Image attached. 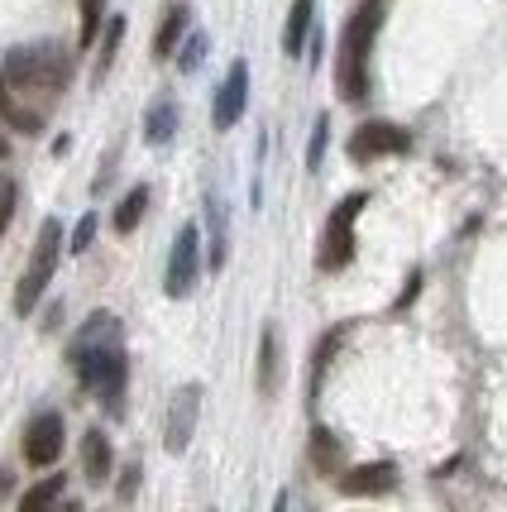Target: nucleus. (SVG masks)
<instances>
[{
    "instance_id": "obj_11",
    "label": "nucleus",
    "mask_w": 507,
    "mask_h": 512,
    "mask_svg": "<svg viewBox=\"0 0 507 512\" xmlns=\"http://www.w3.org/2000/svg\"><path fill=\"white\" fill-rule=\"evenodd\" d=\"M197 407H201V388H182L173 402V412H168V450H187L192 441V426H197Z\"/></svg>"
},
{
    "instance_id": "obj_29",
    "label": "nucleus",
    "mask_w": 507,
    "mask_h": 512,
    "mask_svg": "<svg viewBox=\"0 0 507 512\" xmlns=\"http://www.w3.org/2000/svg\"><path fill=\"white\" fill-rule=\"evenodd\" d=\"M134 479H139V465L125 469V479H120V498H130V493H134Z\"/></svg>"
},
{
    "instance_id": "obj_7",
    "label": "nucleus",
    "mask_w": 507,
    "mask_h": 512,
    "mask_svg": "<svg viewBox=\"0 0 507 512\" xmlns=\"http://www.w3.org/2000/svg\"><path fill=\"white\" fill-rule=\"evenodd\" d=\"M197 225H182L173 240V254H168V278H163V288H168V297H187L192 292V283H197Z\"/></svg>"
},
{
    "instance_id": "obj_25",
    "label": "nucleus",
    "mask_w": 507,
    "mask_h": 512,
    "mask_svg": "<svg viewBox=\"0 0 507 512\" xmlns=\"http://www.w3.org/2000/svg\"><path fill=\"white\" fill-rule=\"evenodd\" d=\"M101 10H106V0H82V48L96 44V29H101Z\"/></svg>"
},
{
    "instance_id": "obj_2",
    "label": "nucleus",
    "mask_w": 507,
    "mask_h": 512,
    "mask_svg": "<svg viewBox=\"0 0 507 512\" xmlns=\"http://www.w3.org/2000/svg\"><path fill=\"white\" fill-rule=\"evenodd\" d=\"M67 77H72V58L53 44L15 48L10 63H5V82L15 91H44V96H53V91L67 87Z\"/></svg>"
},
{
    "instance_id": "obj_3",
    "label": "nucleus",
    "mask_w": 507,
    "mask_h": 512,
    "mask_svg": "<svg viewBox=\"0 0 507 512\" xmlns=\"http://www.w3.org/2000/svg\"><path fill=\"white\" fill-rule=\"evenodd\" d=\"M72 369L87 393L106 402V412H120L125 407V379H130V359L120 345H106V350H91V355H72Z\"/></svg>"
},
{
    "instance_id": "obj_14",
    "label": "nucleus",
    "mask_w": 507,
    "mask_h": 512,
    "mask_svg": "<svg viewBox=\"0 0 507 512\" xmlns=\"http://www.w3.org/2000/svg\"><path fill=\"white\" fill-rule=\"evenodd\" d=\"M340 460H345L340 441H335L326 426H316V431H311V465L321 469V474H340Z\"/></svg>"
},
{
    "instance_id": "obj_24",
    "label": "nucleus",
    "mask_w": 507,
    "mask_h": 512,
    "mask_svg": "<svg viewBox=\"0 0 507 512\" xmlns=\"http://www.w3.org/2000/svg\"><path fill=\"white\" fill-rule=\"evenodd\" d=\"M340 340H345V331H331L321 345H316V359H311V388L321 383V374H326V364H331V355L340 350Z\"/></svg>"
},
{
    "instance_id": "obj_22",
    "label": "nucleus",
    "mask_w": 507,
    "mask_h": 512,
    "mask_svg": "<svg viewBox=\"0 0 507 512\" xmlns=\"http://www.w3.org/2000/svg\"><path fill=\"white\" fill-rule=\"evenodd\" d=\"M120 39H125V20H111L106 24V39H101V58H96V77H106L115 63V48H120Z\"/></svg>"
},
{
    "instance_id": "obj_20",
    "label": "nucleus",
    "mask_w": 507,
    "mask_h": 512,
    "mask_svg": "<svg viewBox=\"0 0 507 512\" xmlns=\"http://www.w3.org/2000/svg\"><path fill=\"white\" fill-rule=\"evenodd\" d=\"M187 34V10H173L168 20H163V29H158V39H154V58L163 63V58H173V48L177 39Z\"/></svg>"
},
{
    "instance_id": "obj_21",
    "label": "nucleus",
    "mask_w": 507,
    "mask_h": 512,
    "mask_svg": "<svg viewBox=\"0 0 507 512\" xmlns=\"http://www.w3.org/2000/svg\"><path fill=\"white\" fill-rule=\"evenodd\" d=\"M58 498H63V474H53V479H44V484H34V489L20 498V508L39 512V508H48V503H58Z\"/></svg>"
},
{
    "instance_id": "obj_23",
    "label": "nucleus",
    "mask_w": 507,
    "mask_h": 512,
    "mask_svg": "<svg viewBox=\"0 0 507 512\" xmlns=\"http://www.w3.org/2000/svg\"><path fill=\"white\" fill-rule=\"evenodd\" d=\"M15 206H20V187H15L10 173H0V235H5L10 221H15Z\"/></svg>"
},
{
    "instance_id": "obj_4",
    "label": "nucleus",
    "mask_w": 507,
    "mask_h": 512,
    "mask_svg": "<svg viewBox=\"0 0 507 512\" xmlns=\"http://www.w3.org/2000/svg\"><path fill=\"white\" fill-rule=\"evenodd\" d=\"M58 249H63V221H44V230H39V245H34V259H29L20 288H15V312H20V316L39 307L48 278H53V268H58Z\"/></svg>"
},
{
    "instance_id": "obj_8",
    "label": "nucleus",
    "mask_w": 507,
    "mask_h": 512,
    "mask_svg": "<svg viewBox=\"0 0 507 512\" xmlns=\"http://www.w3.org/2000/svg\"><path fill=\"white\" fill-rule=\"evenodd\" d=\"M63 417L58 412H39L34 422H29V431H24V460L34 469H48L58 455H63Z\"/></svg>"
},
{
    "instance_id": "obj_6",
    "label": "nucleus",
    "mask_w": 507,
    "mask_h": 512,
    "mask_svg": "<svg viewBox=\"0 0 507 512\" xmlns=\"http://www.w3.org/2000/svg\"><path fill=\"white\" fill-rule=\"evenodd\" d=\"M407 130H397L388 120H369L350 134V158L354 163H369V158H388V154H407Z\"/></svg>"
},
{
    "instance_id": "obj_1",
    "label": "nucleus",
    "mask_w": 507,
    "mask_h": 512,
    "mask_svg": "<svg viewBox=\"0 0 507 512\" xmlns=\"http://www.w3.org/2000/svg\"><path fill=\"white\" fill-rule=\"evenodd\" d=\"M378 24H383V0L359 5L350 15V24H345L340 63H335V82H340V96H345V101H364V91H369V48H374Z\"/></svg>"
},
{
    "instance_id": "obj_15",
    "label": "nucleus",
    "mask_w": 507,
    "mask_h": 512,
    "mask_svg": "<svg viewBox=\"0 0 507 512\" xmlns=\"http://www.w3.org/2000/svg\"><path fill=\"white\" fill-rule=\"evenodd\" d=\"M0 115L15 125V130H24V134H39V111H29L24 101H15V87L0 77Z\"/></svg>"
},
{
    "instance_id": "obj_16",
    "label": "nucleus",
    "mask_w": 507,
    "mask_h": 512,
    "mask_svg": "<svg viewBox=\"0 0 507 512\" xmlns=\"http://www.w3.org/2000/svg\"><path fill=\"white\" fill-rule=\"evenodd\" d=\"M311 10H316V0H292V15H287V29H283V48H287V53H302V44H307V29H311Z\"/></svg>"
},
{
    "instance_id": "obj_30",
    "label": "nucleus",
    "mask_w": 507,
    "mask_h": 512,
    "mask_svg": "<svg viewBox=\"0 0 507 512\" xmlns=\"http://www.w3.org/2000/svg\"><path fill=\"white\" fill-rule=\"evenodd\" d=\"M10 154V139H5V134H0V158Z\"/></svg>"
},
{
    "instance_id": "obj_28",
    "label": "nucleus",
    "mask_w": 507,
    "mask_h": 512,
    "mask_svg": "<svg viewBox=\"0 0 507 512\" xmlns=\"http://www.w3.org/2000/svg\"><path fill=\"white\" fill-rule=\"evenodd\" d=\"M201 53H206V39H201V34H192V39H187V48H182V72H197Z\"/></svg>"
},
{
    "instance_id": "obj_9",
    "label": "nucleus",
    "mask_w": 507,
    "mask_h": 512,
    "mask_svg": "<svg viewBox=\"0 0 507 512\" xmlns=\"http://www.w3.org/2000/svg\"><path fill=\"white\" fill-rule=\"evenodd\" d=\"M244 101H249V67L235 63L230 72H225L221 91H216V111H211L216 130H230V125L240 120V115H244Z\"/></svg>"
},
{
    "instance_id": "obj_17",
    "label": "nucleus",
    "mask_w": 507,
    "mask_h": 512,
    "mask_svg": "<svg viewBox=\"0 0 507 512\" xmlns=\"http://www.w3.org/2000/svg\"><path fill=\"white\" fill-rule=\"evenodd\" d=\"M273 388H278V335L264 331V340H259V393L273 398Z\"/></svg>"
},
{
    "instance_id": "obj_26",
    "label": "nucleus",
    "mask_w": 507,
    "mask_h": 512,
    "mask_svg": "<svg viewBox=\"0 0 507 512\" xmlns=\"http://www.w3.org/2000/svg\"><path fill=\"white\" fill-rule=\"evenodd\" d=\"M326 130H331V120L321 115V120H316V134H311V149H307V163H311V168H316V163H321V154H326Z\"/></svg>"
},
{
    "instance_id": "obj_5",
    "label": "nucleus",
    "mask_w": 507,
    "mask_h": 512,
    "mask_svg": "<svg viewBox=\"0 0 507 512\" xmlns=\"http://www.w3.org/2000/svg\"><path fill=\"white\" fill-rule=\"evenodd\" d=\"M364 206H369V197H364V192H354V197H345L331 211L326 235H321V254H316V264L326 268V273H340V268L354 259V216H359Z\"/></svg>"
},
{
    "instance_id": "obj_10",
    "label": "nucleus",
    "mask_w": 507,
    "mask_h": 512,
    "mask_svg": "<svg viewBox=\"0 0 507 512\" xmlns=\"http://www.w3.org/2000/svg\"><path fill=\"white\" fill-rule=\"evenodd\" d=\"M397 484V469L393 465H359L350 474H340V493H350V498H378V493H388Z\"/></svg>"
},
{
    "instance_id": "obj_13",
    "label": "nucleus",
    "mask_w": 507,
    "mask_h": 512,
    "mask_svg": "<svg viewBox=\"0 0 507 512\" xmlns=\"http://www.w3.org/2000/svg\"><path fill=\"white\" fill-rule=\"evenodd\" d=\"M106 345H120V321L115 316H91V326L72 340V355H91V350H106Z\"/></svg>"
},
{
    "instance_id": "obj_27",
    "label": "nucleus",
    "mask_w": 507,
    "mask_h": 512,
    "mask_svg": "<svg viewBox=\"0 0 507 512\" xmlns=\"http://www.w3.org/2000/svg\"><path fill=\"white\" fill-rule=\"evenodd\" d=\"M91 240H96V216H82V221H77V230H72V254H82Z\"/></svg>"
},
{
    "instance_id": "obj_18",
    "label": "nucleus",
    "mask_w": 507,
    "mask_h": 512,
    "mask_svg": "<svg viewBox=\"0 0 507 512\" xmlns=\"http://www.w3.org/2000/svg\"><path fill=\"white\" fill-rule=\"evenodd\" d=\"M177 130V106L173 101H158L154 111L144 115V134H149V144H168Z\"/></svg>"
},
{
    "instance_id": "obj_19",
    "label": "nucleus",
    "mask_w": 507,
    "mask_h": 512,
    "mask_svg": "<svg viewBox=\"0 0 507 512\" xmlns=\"http://www.w3.org/2000/svg\"><path fill=\"white\" fill-rule=\"evenodd\" d=\"M144 206H149V187L125 192V201L115 206V230H120V235H130L134 225H139V216H144Z\"/></svg>"
},
{
    "instance_id": "obj_12",
    "label": "nucleus",
    "mask_w": 507,
    "mask_h": 512,
    "mask_svg": "<svg viewBox=\"0 0 507 512\" xmlns=\"http://www.w3.org/2000/svg\"><path fill=\"white\" fill-rule=\"evenodd\" d=\"M111 465H115V455H111V441L91 426L87 436H82V474H87L91 484H101L106 474H111Z\"/></svg>"
}]
</instances>
